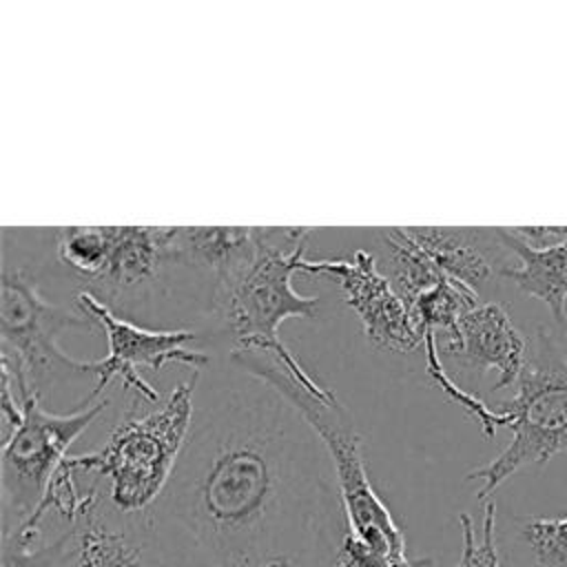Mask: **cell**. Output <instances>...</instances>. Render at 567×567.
<instances>
[{"instance_id":"cell-3","label":"cell","mask_w":567,"mask_h":567,"mask_svg":"<svg viewBox=\"0 0 567 567\" xmlns=\"http://www.w3.org/2000/svg\"><path fill=\"white\" fill-rule=\"evenodd\" d=\"M197 379L199 372L157 408L120 421L100 450L71 456L78 472L106 478L109 501L120 514L146 512L164 494L193 427Z\"/></svg>"},{"instance_id":"cell-11","label":"cell","mask_w":567,"mask_h":567,"mask_svg":"<svg viewBox=\"0 0 567 567\" xmlns=\"http://www.w3.org/2000/svg\"><path fill=\"white\" fill-rule=\"evenodd\" d=\"M443 354L461 359L465 365L489 372L498 379L492 390L518 383L527 365V339L514 326L505 306L496 301H478L458 326V337L443 346Z\"/></svg>"},{"instance_id":"cell-19","label":"cell","mask_w":567,"mask_h":567,"mask_svg":"<svg viewBox=\"0 0 567 567\" xmlns=\"http://www.w3.org/2000/svg\"><path fill=\"white\" fill-rule=\"evenodd\" d=\"M425 372L427 377L439 385V390H443V394H447L456 405H461L470 416H474L483 430L485 436H494L498 427H507L509 425V414L487 405L483 399H478L476 394L463 390L454 379H450V374L445 372L441 357H439V346H436V332H425Z\"/></svg>"},{"instance_id":"cell-5","label":"cell","mask_w":567,"mask_h":567,"mask_svg":"<svg viewBox=\"0 0 567 567\" xmlns=\"http://www.w3.org/2000/svg\"><path fill=\"white\" fill-rule=\"evenodd\" d=\"M91 323L89 317L71 315L44 299L33 277L4 259L0 284L2 361L18 368L35 394L42 385L71 374L95 377V359H71L58 343L62 330L89 328Z\"/></svg>"},{"instance_id":"cell-23","label":"cell","mask_w":567,"mask_h":567,"mask_svg":"<svg viewBox=\"0 0 567 567\" xmlns=\"http://www.w3.org/2000/svg\"><path fill=\"white\" fill-rule=\"evenodd\" d=\"M73 567H75V565H73Z\"/></svg>"},{"instance_id":"cell-16","label":"cell","mask_w":567,"mask_h":567,"mask_svg":"<svg viewBox=\"0 0 567 567\" xmlns=\"http://www.w3.org/2000/svg\"><path fill=\"white\" fill-rule=\"evenodd\" d=\"M478 292L472 290L470 286L443 277L436 286L425 290L412 306V312L419 321V326L425 332H436L443 330L447 334L445 343L456 341L458 337V326L461 319L478 303Z\"/></svg>"},{"instance_id":"cell-9","label":"cell","mask_w":567,"mask_h":567,"mask_svg":"<svg viewBox=\"0 0 567 567\" xmlns=\"http://www.w3.org/2000/svg\"><path fill=\"white\" fill-rule=\"evenodd\" d=\"M303 272H319L339 281L348 308L359 317L365 339L374 348L405 354L425 341V330L390 277L377 266L372 252L354 250L343 259H308Z\"/></svg>"},{"instance_id":"cell-1","label":"cell","mask_w":567,"mask_h":567,"mask_svg":"<svg viewBox=\"0 0 567 567\" xmlns=\"http://www.w3.org/2000/svg\"><path fill=\"white\" fill-rule=\"evenodd\" d=\"M328 463L299 410L239 370L195 403L186 447L146 509V529L177 534L182 549H195L210 567H261L277 558L297 567L341 507Z\"/></svg>"},{"instance_id":"cell-21","label":"cell","mask_w":567,"mask_h":567,"mask_svg":"<svg viewBox=\"0 0 567 567\" xmlns=\"http://www.w3.org/2000/svg\"><path fill=\"white\" fill-rule=\"evenodd\" d=\"M458 523H461L463 551H461V558H458V563L454 567H501L498 551H496V538H494L496 505L492 501L485 503L481 538H476L474 523H472L470 514H461Z\"/></svg>"},{"instance_id":"cell-14","label":"cell","mask_w":567,"mask_h":567,"mask_svg":"<svg viewBox=\"0 0 567 567\" xmlns=\"http://www.w3.org/2000/svg\"><path fill=\"white\" fill-rule=\"evenodd\" d=\"M503 246L516 257L514 266L501 272L525 295L540 299L567 334V241L529 246L512 228H496Z\"/></svg>"},{"instance_id":"cell-7","label":"cell","mask_w":567,"mask_h":567,"mask_svg":"<svg viewBox=\"0 0 567 567\" xmlns=\"http://www.w3.org/2000/svg\"><path fill=\"white\" fill-rule=\"evenodd\" d=\"M109 408V399H91L69 414L42 408L40 394L24 399L18 430L2 443V496L7 514L18 525L40 507L55 472L69 456L73 441Z\"/></svg>"},{"instance_id":"cell-15","label":"cell","mask_w":567,"mask_h":567,"mask_svg":"<svg viewBox=\"0 0 567 567\" xmlns=\"http://www.w3.org/2000/svg\"><path fill=\"white\" fill-rule=\"evenodd\" d=\"M71 525L80 536L75 567H162L124 529H115L104 520L97 498Z\"/></svg>"},{"instance_id":"cell-2","label":"cell","mask_w":567,"mask_h":567,"mask_svg":"<svg viewBox=\"0 0 567 567\" xmlns=\"http://www.w3.org/2000/svg\"><path fill=\"white\" fill-rule=\"evenodd\" d=\"M310 228L264 226L255 257L230 279L213 290V308L226 323L237 352H259L277 361L312 396L337 403V396L319 385L279 337L286 319H317L319 297L295 290L292 277L303 272Z\"/></svg>"},{"instance_id":"cell-12","label":"cell","mask_w":567,"mask_h":567,"mask_svg":"<svg viewBox=\"0 0 567 567\" xmlns=\"http://www.w3.org/2000/svg\"><path fill=\"white\" fill-rule=\"evenodd\" d=\"M401 230L434 261L443 275L470 286L476 292L489 284L496 272L505 270L496 255V244H501L496 228L401 226Z\"/></svg>"},{"instance_id":"cell-10","label":"cell","mask_w":567,"mask_h":567,"mask_svg":"<svg viewBox=\"0 0 567 567\" xmlns=\"http://www.w3.org/2000/svg\"><path fill=\"white\" fill-rule=\"evenodd\" d=\"M177 226H109V252L102 275L86 288L104 303L137 295L175 266Z\"/></svg>"},{"instance_id":"cell-8","label":"cell","mask_w":567,"mask_h":567,"mask_svg":"<svg viewBox=\"0 0 567 567\" xmlns=\"http://www.w3.org/2000/svg\"><path fill=\"white\" fill-rule=\"evenodd\" d=\"M75 308L106 334V357L95 359L97 383L89 394L91 399H102V392L111 381L120 379L124 390H133L140 399L153 403L159 401V392L140 374L142 368L159 374L166 363H184L199 372L210 363L206 352L186 348L188 341L197 339V332L193 330H153L137 326L86 290L75 297Z\"/></svg>"},{"instance_id":"cell-20","label":"cell","mask_w":567,"mask_h":567,"mask_svg":"<svg viewBox=\"0 0 567 567\" xmlns=\"http://www.w3.org/2000/svg\"><path fill=\"white\" fill-rule=\"evenodd\" d=\"M520 536L543 567H567V516L525 518Z\"/></svg>"},{"instance_id":"cell-13","label":"cell","mask_w":567,"mask_h":567,"mask_svg":"<svg viewBox=\"0 0 567 567\" xmlns=\"http://www.w3.org/2000/svg\"><path fill=\"white\" fill-rule=\"evenodd\" d=\"M261 233L264 226H177L175 264L206 270L215 290L255 257Z\"/></svg>"},{"instance_id":"cell-17","label":"cell","mask_w":567,"mask_h":567,"mask_svg":"<svg viewBox=\"0 0 567 567\" xmlns=\"http://www.w3.org/2000/svg\"><path fill=\"white\" fill-rule=\"evenodd\" d=\"M55 259L80 277L86 288L102 275L109 252V226L53 228Z\"/></svg>"},{"instance_id":"cell-6","label":"cell","mask_w":567,"mask_h":567,"mask_svg":"<svg viewBox=\"0 0 567 567\" xmlns=\"http://www.w3.org/2000/svg\"><path fill=\"white\" fill-rule=\"evenodd\" d=\"M496 408L509 414L512 441L498 456L467 474V481H481L478 501L520 467L543 465L567 450V363L547 357L527 361L516 394Z\"/></svg>"},{"instance_id":"cell-4","label":"cell","mask_w":567,"mask_h":567,"mask_svg":"<svg viewBox=\"0 0 567 567\" xmlns=\"http://www.w3.org/2000/svg\"><path fill=\"white\" fill-rule=\"evenodd\" d=\"M233 363L288 399L319 436L334 472L350 536L381 556L405 558V536L372 487L363 463L361 436L339 401L328 403L312 396L268 354L235 350Z\"/></svg>"},{"instance_id":"cell-22","label":"cell","mask_w":567,"mask_h":567,"mask_svg":"<svg viewBox=\"0 0 567 567\" xmlns=\"http://www.w3.org/2000/svg\"><path fill=\"white\" fill-rule=\"evenodd\" d=\"M434 560L432 558H416L410 560L405 558H388L381 556L377 551H372L370 547L361 545L354 536H350V532L343 536V540L339 543L332 563H328L326 567H432Z\"/></svg>"},{"instance_id":"cell-18","label":"cell","mask_w":567,"mask_h":567,"mask_svg":"<svg viewBox=\"0 0 567 567\" xmlns=\"http://www.w3.org/2000/svg\"><path fill=\"white\" fill-rule=\"evenodd\" d=\"M35 540L4 532L2 567H73L80 558V536L71 525L55 540L35 547Z\"/></svg>"}]
</instances>
